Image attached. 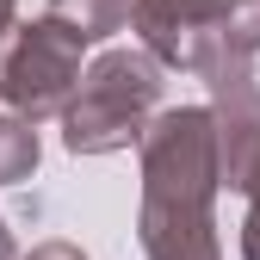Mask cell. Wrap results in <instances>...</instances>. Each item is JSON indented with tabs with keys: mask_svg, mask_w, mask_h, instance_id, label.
Wrapping results in <instances>:
<instances>
[{
	"mask_svg": "<svg viewBox=\"0 0 260 260\" xmlns=\"http://www.w3.org/2000/svg\"><path fill=\"white\" fill-rule=\"evenodd\" d=\"M143 254L149 260H223L211 199L223 186L217 168V124L211 106L155 112L143 130Z\"/></svg>",
	"mask_w": 260,
	"mask_h": 260,
	"instance_id": "cell-1",
	"label": "cell"
},
{
	"mask_svg": "<svg viewBox=\"0 0 260 260\" xmlns=\"http://www.w3.org/2000/svg\"><path fill=\"white\" fill-rule=\"evenodd\" d=\"M161 100V62L149 50H106L81 75V93L62 112V143L75 155H118L143 143Z\"/></svg>",
	"mask_w": 260,
	"mask_h": 260,
	"instance_id": "cell-2",
	"label": "cell"
},
{
	"mask_svg": "<svg viewBox=\"0 0 260 260\" xmlns=\"http://www.w3.org/2000/svg\"><path fill=\"white\" fill-rule=\"evenodd\" d=\"M199 81L211 87V124H217V168L223 186L248 192L254 168H260V87L242 56H217L199 69Z\"/></svg>",
	"mask_w": 260,
	"mask_h": 260,
	"instance_id": "cell-3",
	"label": "cell"
},
{
	"mask_svg": "<svg viewBox=\"0 0 260 260\" xmlns=\"http://www.w3.org/2000/svg\"><path fill=\"white\" fill-rule=\"evenodd\" d=\"M130 31H143V50L161 69H192L230 56L223 31H230V0H137Z\"/></svg>",
	"mask_w": 260,
	"mask_h": 260,
	"instance_id": "cell-4",
	"label": "cell"
},
{
	"mask_svg": "<svg viewBox=\"0 0 260 260\" xmlns=\"http://www.w3.org/2000/svg\"><path fill=\"white\" fill-rule=\"evenodd\" d=\"M50 19L69 25L81 44H93V38H112L137 19V0H50Z\"/></svg>",
	"mask_w": 260,
	"mask_h": 260,
	"instance_id": "cell-5",
	"label": "cell"
},
{
	"mask_svg": "<svg viewBox=\"0 0 260 260\" xmlns=\"http://www.w3.org/2000/svg\"><path fill=\"white\" fill-rule=\"evenodd\" d=\"M31 168H38V130L13 112H0V186L31 180Z\"/></svg>",
	"mask_w": 260,
	"mask_h": 260,
	"instance_id": "cell-6",
	"label": "cell"
},
{
	"mask_svg": "<svg viewBox=\"0 0 260 260\" xmlns=\"http://www.w3.org/2000/svg\"><path fill=\"white\" fill-rule=\"evenodd\" d=\"M242 260H260V168L248 180V223H242Z\"/></svg>",
	"mask_w": 260,
	"mask_h": 260,
	"instance_id": "cell-7",
	"label": "cell"
},
{
	"mask_svg": "<svg viewBox=\"0 0 260 260\" xmlns=\"http://www.w3.org/2000/svg\"><path fill=\"white\" fill-rule=\"evenodd\" d=\"M25 260H87V254H81L75 242H44V248H31Z\"/></svg>",
	"mask_w": 260,
	"mask_h": 260,
	"instance_id": "cell-8",
	"label": "cell"
},
{
	"mask_svg": "<svg viewBox=\"0 0 260 260\" xmlns=\"http://www.w3.org/2000/svg\"><path fill=\"white\" fill-rule=\"evenodd\" d=\"M0 260H13V230H7V217H0Z\"/></svg>",
	"mask_w": 260,
	"mask_h": 260,
	"instance_id": "cell-9",
	"label": "cell"
},
{
	"mask_svg": "<svg viewBox=\"0 0 260 260\" xmlns=\"http://www.w3.org/2000/svg\"><path fill=\"white\" fill-rule=\"evenodd\" d=\"M0 31H13V0H0Z\"/></svg>",
	"mask_w": 260,
	"mask_h": 260,
	"instance_id": "cell-10",
	"label": "cell"
}]
</instances>
